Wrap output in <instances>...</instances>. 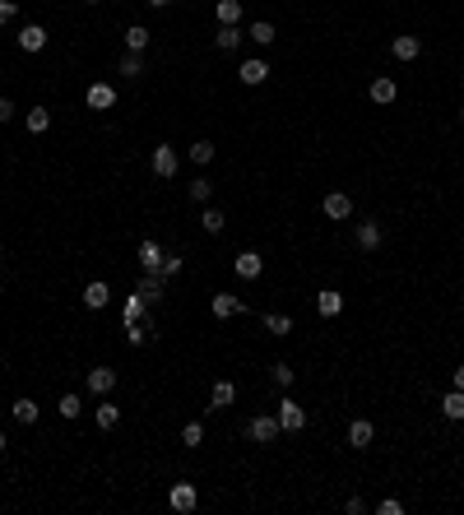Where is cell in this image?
<instances>
[{"label": "cell", "mask_w": 464, "mask_h": 515, "mask_svg": "<svg viewBox=\"0 0 464 515\" xmlns=\"http://www.w3.org/2000/svg\"><path fill=\"white\" fill-rule=\"evenodd\" d=\"M278 432H283V427H278V413H274V418H269V413H260V418H251V422H247V437L256 441V446H269Z\"/></svg>", "instance_id": "1"}, {"label": "cell", "mask_w": 464, "mask_h": 515, "mask_svg": "<svg viewBox=\"0 0 464 515\" xmlns=\"http://www.w3.org/2000/svg\"><path fill=\"white\" fill-rule=\"evenodd\" d=\"M278 427L283 432H302L307 427V408L297 404V399H278Z\"/></svg>", "instance_id": "2"}, {"label": "cell", "mask_w": 464, "mask_h": 515, "mask_svg": "<svg viewBox=\"0 0 464 515\" xmlns=\"http://www.w3.org/2000/svg\"><path fill=\"white\" fill-rule=\"evenodd\" d=\"M149 163H154V172L163 177V181H168V177H177V168H181V158H177V149H172V144H158Z\"/></svg>", "instance_id": "3"}, {"label": "cell", "mask_w": 464, "mask_h": 515, "mask_svg": "<svg viewBox=\"0 0 464 515\" xmlns=\"http://www.w3.org/2000/svg\"><path fill=\"white\" fill-rule=\"evenodd\" d=\"M232 269H237V279H260V274H265V255H260V251H242V255L232 260Z\"/></svg>", "instance_id": "4"}, {"label": "cell", "mask_w": 464, "mask_h": 515, "mask_svg": "<svg viewBox=\"0 0 464 515\" xmlns=\"http://www.w3.org/2000/svg\"><path fill=\"white\" fill-rule=\"evenodd\" d=\"M84 102H89L93 111H107V107H116V89H111V84H89V89H84Z\"/></svg>", "instance_id": "5"}, {"label": "cell", "mask_w": 464, "mask_h": 515, "mask_svg": "<svg viewBox=\"0 0 464 515\" xmlns=\"http://www.w3.org/2000/svg\"><path fill=\"white\" fill-rule=\"evenodd\" d=\"M367 93H371V102H376V107H390V102L400 98V89H395V79H390V75H376Z\"/></svg>", "instance_id": "6"}, {"label": "cell", "mask_w": 464, "mask_h": 515, "mask_svg": "<svg viewBox=\"0 0 464 515\" xmlns=\"http://www.w3.org/2000/svg\"><path fill=\"white\" fill-rule=\"evenodd\" d=\"M163 260H168V251L158 246V242H139V269H144V274H158Z\"/></svg>", "instance_id": "7"}, {"label": "cell", "mask_w": 464, "mask_h": 515, "mask_svg": "<svg viewBox=\"0 0 464 515\" xmlns=\"http://www.w3.org/2000/svg\"><path fill=\"white\" fill-rule=\"evenodd\" d=\"M348 214H353V200H348L343 190H330V195H325V219L343 223V219H348Z\"/></svg>", "instance_id": "8"}, {"label": "cell", "mask_w": 464, "mask_h": 515, "mask_svg": "<svg viewBox=\"0 0 464 515\" xmlns=\"http://www.w3.org/2000/svg\"><path fill=\"white\" fill-rule=\"evenodd\" d=\"M172 511H195V501H200V492H195V483H177V487H172Z\"/></svg>", "instance_id": "9"}, {"label": "cell", "mask_w": 464, "mask_h": 515, "mask_svg": "<svg viewBox=\"0 0 464 515\" xmlns=\"http://www.w3.org/2000/svg\"><path fill=\"white\" fill-rule=\"evenodd\" d=\"M390 51H395V61H418V56H422V37H409V33H404V37L390 42Z\"/></svg>", "instance_id": "10"}, {"label": "cell", "mask_w": 464, "mask_h": 515, "mask_svg": "<svg viewBox=\"0 0 464 515\" xmlns=\"http://www.w3.org/2000/svg\"><path fill=\"white\" fill-rule=\"evenodd\" d=\"M381 237H386V233H381V223H376V219L357 223V246H362V251H381Z\"/></svg>", "instance_id": "11"}, {"label": "cell", "mask_w": 464, "mask_h": 515, "mask_svg": "<svg viewBox=\"0 0 464 515\" xmlns=\"http://www.w3.org/2000/svg\"><path fill=\"white\" fill-rule=\"evenodd\" d=\"M242 311H247V302H242V297L214 293V316H218V320H228V316H242Z\"/></svg>", "instance_id": "12"}, {"label": "cell", "mask_w": 464, "mask_h": 515, "mask_svg": "<svg viewBox=\"0 0 464 515\" xmlns=\"http://www.w3.org/2000/svg\"><path fill=\"white\" fill-rule=\"evenodd\" d=\"M107 302H111V288H107V283H98V279H93L89 288H84V307H89V311H102Z\"/></svg>", "instance_id": "13"}, {"label": "cell", "mask_w": 464, "mask_h": 515, "mask_svg": "<svg viewBox=\"0 0 464 515\" xmlns=\"http://www.w3.org/2000/svg\"><path fill=\"white\" fill-rule=\"evenodd\" d=\"M214 47H218V51H237V47H242V28H237V24H218Z\"/></svg>", "instance_id": "14"}, {"label": "cell", "mask_w": 464, "mask_h": 515, "mask_svg": "<svg viewBox=\"0 0 464 515\" xmlns=\"http://www.w3.org/2000/svg\"><path fill=\"white\" fill-rule=\"evenodd\" d=\"M135 293L144 297L149 307H158V302H163V274H144V279H139V288H135Z\"/></svg>", "instance_id": "15"}, {"label": "cell", "mask_w": 464, "mask_h": 515, "mask_svg": "<svg viewBox=\"0 0 464 515\" xmlns=\"http://www.w3.org/2000/svg\"><path fill=\"white\" fill-rule=\"evenodd\" d=\"M371 437H376V427H371L367 418H357L353 427H348V446H353V451H367V446H371Z\"/></svg>", "instance_id": "16"}, {"label": "cell", "mask_w": 464, "mask_h": 515, "mask_svg": "<svg viewBox=\"0 0 464 515\" xmlns=\"http://www.w3.org/2000/svg\"><path fill=\"white\" fill-rule=\"evenodd\" d=\"M316 311H321V316H339L343 311V293H339V288H325V293L316 297Z\"/></svg>", "instance_id": "17"}, {"label": "cell", "mask_w": 464, "mask_h": 515, "mask_svg": "<svg viewBox=\"0 0 464 515\" xmlns=\"http://www.w3.org/2000/svg\"><path fill=\"white\" fill-rule=\"evenodd\" d=\"M111 386H116V372H111V367H93L89 372V390L93 395H107Z\"/></svg>", "instance_id": "18"}, {"label": "cell", "mask_w": 464, "mask_h": 515, "mask_svg": "<svg viewBox=\"0 0 464 515\" xmlns=\"http://www.w3.org/2000/svg\"><path fill=\"white\" fill-rule=\"evenodd\" d=\"M19 47H24V51H42L46 47V28H42V24H28V28L19 33Z\"/></svg>", "instance_id": "19"}, {"label": "cell", "mask_w": 464, "mask_h": 515, "mask_svg": "<svg viewBox=\"0 0 464 515\" xmlns=\"http://www.w3.org/2000/svg\"><path fill=\"white\" fill-rule=\"evenodd\" d=\"M265 79H269V65H265L260 56H256V61H242V84L256 89V84H265Z\"/></svg>", "instance_id": "20"}, {"label": "cell", "mask_w": 464, "mask_h": 515, "mask_svg": "<svg viewBox=\"0 0 464 515\" xmlns=\"http://www.w3.org/2000/svg\"><path fill=\"white\" fill-rule=\"evenodd\" d=\"M149 42H154V33L144 28V24H130V28H125V47L130 51H144Z\"/></svg>", "instance_id": "21"}, {"label": "cell", "mask_w": 464, "mask_h": 515, "mask_svg": "<svg viewBox=\"0 0 464 515\" xmlns=\"http://www.w3.org/2000/svg\"><path fill=\"white\" fill-rule=\"evenodd\" d=\"M214 19H218V24H242V0H218Z\"/></svg>", "instance_id": "22"}, {"label": "cell", "mask_w": 464, "mask_h": 515, "mask_svg": "<svg viewBox=\"0 0 464 515\" xmlns=\"http://www.w3.org/2000/svg\"><path fill=\"white\" fill-rule=\"evenodd\" d=\"M441 413H446L450 422H464V390H450L446 399H441Z\"/></svg>", "instance_id": "23"}, {"label": "cell", "mask_w": 464, "mask_h": 515, "mask_svg": "<svg viewBox=\"0 0 464 515\" xmlns=\"http://www.w3.org/2000/svg\"><path fill=\"white\" fill-rule=\"evenodd\" d=\"M186 195H190V204H209V195H214V181H204V177H195V181L186 186Z\"/></svg>", "instance_id": "24"}, {"label": "cell", "mask_w": 464, "mask_h": 515, "mask_svg": "<svg viewBox=\"0 0 464 515\" xmlns=\"http://www.w3.org/2000/svg\"><path fill=\"white\" fill-rule=\"evenodd\" d=\"M232 399H237V386H232V381H218L214 395H209V404H214V408H228Z\"/></svg>", "instance_id": "25"}, {"label": "cell", "mask_w": 464, "mask_h": 515, "mask_svg": "<svg viewBox=\"0 0 464 515\" xmlns=\"http://www.w3.org/2000/svg\"><path fill=\"white\" fill-rule=\"evenodd\" d=\"M10 413H15V422H24V427H28V422H37V413H42V408L33 404V399H15V408H10Z\"/></svg>", "instance_id": "26"}, {"label": "cell", "mask_w": 464, "mask_h": 515, "mask_svg": "<svg viewBox=\"0 0 464 515\" xmlns=\"http://www.w3.org/2000/svg\"><path fill=\"white\" fill-rule=\"evenodd\" d=\"M200 228H204V233H223V228H228V214H223V209H204Z\"/></svg>", "instance_id": "27"}, {"label": "cell", "mask_w": 464, "mask_h": 515, "mask_svg": "<svg viewBox=\"0 0 464 515\" xmlns=\"http://www.w3.org/2000/svg\"><path fill=\"white\" fill-rule=\"evenodd\" d=\"M265 329H269V334H288V329H293V316H283V311H265Z\"/></svg>", "instance_id": "28"}, {"label": "cell", "mask_w": 464, "mask_h": 515, "mask_svg": "<svg viewBox=\"0 0 464 515\" xmlns=\"http://www.w3.org/2000/svg\"><path fill=\"white\" fill-rule=\"evenodd\" d=\"M116 422H121V408H116V404H107V399H102V404H98V427H102V432H111Z\"/></svg>", "instance_id": "29"}, {"label": "cell", "mask_w": 464, "mask_h": 515, "mask_svg": "<svg viewBox=\"0 0 464 515\" xmlns=\"http://www.w3.org/2000/svg\"><path fill=\"white\" fill-rule=\"evenodd\" d=\"M24 121H28L33 135H46V125H51V111H46V107H33L28 116H24Z\"/></svg>", "instance_id": "30"}, {"label": "cell", "mask_w": 464, "mask_h": 515, "mask_svg": "<svg viewBox=\"0 0 464 515\" xmlns=\"http://www.w3.org/2000/svg\"><path fill=\"white\" fill-rule=\"evenodd\" d=\"M247 37H251V42H260V47H269V42H274V24H269V19H260V24H251Z\"/></svg>", "instance_id": "31"}, {"label": "cell", "mask_w": 464, "mask_h": 515, "mask_svg": "<svg viewBox=\"0 0 464 515\" xmlns=\"http://www.w3.org/2000/svg\"><path fill=\"white\" fill-rule=\"evenodd\" d=\"M121 75H125V79L144 75V51H130V56H121Z\"/></svg>", "instance_id": "32"}, {"label": "cell", "mask_w": 464, "mask_h": 515, "mask_svg": "<svg viewBox=\"0 0 464 515\" xmlns=\"http://www.w3.org/2000/svg\"><path fill=\"white\" fill-rule=\"evenodd\" d=\"M56 413H61V418H79V413H84V399H79V395H61Z\"/></svg>", "instance_id": "33"}, {"label": "cell", "mask_w": 464, "mask_h": 515, "mask_svg": "<svg viewBox=\"0 0 464 515\" xmlns=\"http://www.w3.org/2000/svg\"><path fill=\"white\" fill-rule=\"evenodd\" d=\"M144 311H149V302H144V297H125V325H130V320H144Z\"/></svg>", "instance_id": "34"}, {"label": "cell", "mask_w": 464, "mask_h": 515, "mask_svg": "<svg viewBox=\"0 0 464 515\" xmlns=\"http://www.w3.org/2000/svg\"><path fill=\"white\" fill-rule=\"evenodd\" d=\"M186 154H190V163H200V168H204V163L214 158V144H209V140H195L190 149H186Z\"/></svg>", "instance_id": "35"}, {"label": "cell", "mask_w": 464, "mask_h": 515, "mask_svg": "<svg viewBox=\"0 0 464 515\" xmlns=\"http://www.w3.org/2000/svg\"><path fill=\"white\" fill-rule=\"evenodd\" d=\"M125 339H130V343L139 348V343H149V339H154V334H149V325H144V320H130V325H125Z\"/></svg>", "instance_id": "36"}, {"label": "cell", "mask_w": 464, "mask_h": 515, "mask_svg": "<svg viewBox=\"0 0 464 515\" xmlns=\"http://www.w3.org/2000/svg\"><path fill=\"white\" fill-rule=\"evenodd\" d=\"M269 372H274V386H283V390H288V386H293V381H297V372H293V367H288V362H274Z\"/></svg>", "instance_id": "37"}, {"label": "cell", "mask_w": 464, "mask_h": 515, "mask_svg": "<svg viewBox=\"0 0 464 515\" xmlns=\"http://www.w3.org/2000/svg\"><path fill=\"white\" fill-rule=\"evenodd\" d=\"M181 441H186V446H204V427H200V422H186Z\"/></svg>", "instance_id": "38"}, {"label": "cell", "mask_w": 464, "mask_h": 515, "mask_svg": "<svg viewBox=\"0 0 464 515\" xmlns=\"http://www.w3.org/2000/svg\"><path fill=\"white\" fill-rule=\"evenodd\" d=\"M158 274H163V279H172V274H181V255H168V260H163V269H158Z\"/></svg>", "instance_id": "39"}, {"label": "cell", "mask_w": 464, "mask_h": 515, "mask_svg": "<svg viewBox=\"0 0 464 515\" xmlns=\"http://www.w3.org/2000/svg\"><path fill=\"white\" fill-rule=\"evenodd\" d=\"M15 15H19V5H15V0H0V28H5V24H10Z\"/></svg>", "instance_id": "40"}, {"label": "cell", "mask_w": 464, "mask_h": 515, "mask_svg": "<svg viewBox=\"0 0 464 515\" xmlns=\"http://www.w3.org/2000/svg\"><path fill=\"white\" fill-rule=\"evenodd\" d=\"M376 511H381V515H404V506H400V501H395V497H386V501H381V506H376Z\"/></svg>", "instance_id": "41"}, {"label": "cell", "mask_w": 464, "mask_h": 515, "mask_svg": "<svg viewBox=\"0 0 464 515\" xmlns=\"http://www.w3.org/2000/svg\"><path fill=\"white\" fill-rule=\"evenodd\" d=\"M343 511H348V515H362L367 506H362V497H348V501H343Z\"/></svg>", "instance_id": "42"}, {"label": "cell", "mask_w": 464, "mask_h": 515, "mask_svg": "<svg viewBox=\"0 0 464 515\" xmlns=\"http://www.w3.org/2000/svg\"><path fill=\"white\" fill-rule=\"evenodd\" d=\"M15 111H19V107H15V102H10V98H0V121H10Z\"/></svg>", "instance_id": "43"}, {"label": "cell", "mask_w": 464, "mask_h": 515, "mask_svg": "<svg viewBox=\"0 0 464 515\" xmlns=\"http://www.w3.org/2000/svg\"><path fill=\"white\" fill-rule=\"evenodd\" d=\"M455 390H464V367H455Z\"/></svg>", "instance_id": "44"}, {"label": "cell", "mask_w": 464, "mask_h": 515, "mask_svg": "<svg viewBox=\"0 0 464 515\" xmlns=\"http://www.w3.org/2000/svg\"><path fill=\"white\" fill-rule=\"evenodd\" d=\"M149 5H154V10H163V5H172V0H149Z\"/></svg>", "instance_id": "45"}, {"label": "cell", "mask_w": 464, "mask_h": 515, "mask_svg": "<svg viewBox=\"0 0 464 515\" xmlns=\"http://www.w3.org/2000/svg\"><path fill=\"white\" fill-rule=\"evenodd\" d=\"M0 451H5V432H0Z\"/></svg>", "instance_id": "46"}, {"label": "cell", "mask_w": 464, "mask_h": 515, "mask_svg": "<svg viewBox=\"0 0 464 515\" xmlns=\"http://www.w3.org/2000/svg\"><path fill=\"white\" fill-rule=\"evenodd\" d=\"M460 121H464V107H460Z\"/></svg>", "instance_id": "47"}, {"label": "cell", "mask_w": 464, "mask_h": 515, "mask_svg": "<svg viewBox=\"0 0 464 515\" xmlns=\"http://www.w3.org/2000/svg\"><path fill=\"white\" fill-rule=\"evenodd\" d=\"M89 5H98V0H89Z\"/></svg>", "instance_id": "48"}, {"label": "cell", "mask_w": 464, "mask_h": 515, "mask_svg": "<svg viewBox=\"0 0 464 515\" xmlns=\"http://www.w3.org/2000/svg\"><path fill=\"white\" fill-rule=\"evenodd\" d=\"M0 251H5V246H0Z\"/></svg>", "instance_id": "49"}]
</instances>
